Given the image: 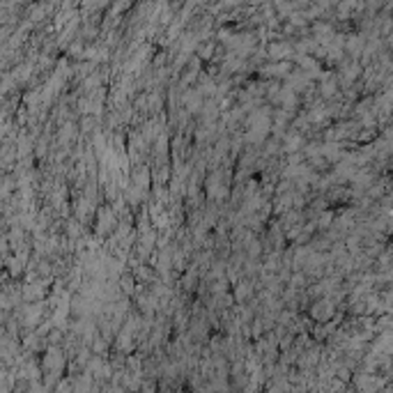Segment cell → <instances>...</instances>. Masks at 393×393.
I'll use <instances>...</instances> for the list:
<instances>
[{
    "label": "cell",
    "mask_w": 393,
    "mask_h": 393,
    "mask_svg": "<svg viewBox=\"0 0 393 393\" xmlns=\"http://www.w3.org/2000/svg\"><path fill=\"white\" fill-rule=\"evenodd\" d=\"M113 226H115V216L111 209H104L99 214V235H106L108 230L113 233Z\"/></svg>",
    "instance_id": "obj_1"
},
{
    "label": "cell",
    "mask_w": 393,
    "mask_h": 393,
    "mask_svg": "<svg viewBox=\"0 0 393 393\" xmlns=\"http://www.w3.org/2000/svg\"><path fill=\"white\" fill-rule=\"evenodd\" d=\"M251 292H253V285H251V280H241L239 285L235 287V297L239 301H246L248 297H251Z\"/></svg>",
    "instance_id": "obj_2"
}]
</instances>
